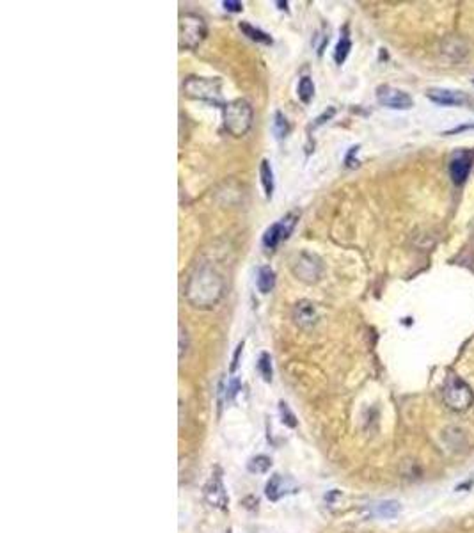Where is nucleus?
Masks as SVG:
<instances>
[{"mask_svg":"<svg viewBox=\"0 0 474 533\" xmlns=\"http://www.w3.org/2000/svg\"><path fill=\"white\" fill-rule=\"evenodd\" d=\"M224 293V280L223 275L214 271L212 266L203 265L199 266L187 283L185 288V297L194 308L208 310L214 308Z\"/></svg>","mask_w":474,"mask_h":533,"instance_id":"f257e3e1","label":"nucleus"},{"mask_svg":"<svg viewBox=\"0 0 474 533\" xmlns=\"http://www.w3.org/2000/svg\"><path fill=\"white\" fill-rule=\"evenodd\" d=\"M252 120V107L245 100H233L224 105V126L233 137L245 135L251 130Z\"/></svg>","mask_w":474,"mask_h":533,"instance_id":"f03ea898","label":"nucleus"},{"mask_svg":"<svg viewBox=\"0 0 474 533\" xmlns=\"http://www.w3.org/2000/svg\"><path fill=\"white\" fill-rule=\"evenodd\" d=\"M442 398L449 411L453 413H466L467 409L473 405L474 393L469 384L458 375H451L446 378L444 389H442Z\"/></svg>","mask_w":474,"mask_h":533,"instance_id":"7ed1b4c3","label":"nucleus"},{"mask_svg":"<svg viewBox=\"0 0 474 533\" xmlns=\"http://www.w3.org/2000/svg\"><path fill=\"white\" fill-rule=\"evenodd\" d=\"M185 95L214 105H223V80L221 78L188 77L183 82Z\"/></svg>","mask_w":474,"mask_h":533,"instance_id":"20e7f679","label":"nucleus"},{"mask_svg":"<svg viewBox=\"0 0 474 533\" xmlns=\"http://www.w3.org/2000/svg\"><path fill=\"white\" fill-rule=\"evenodd\" d=\"M206 23L199 14L185 13L180 18V47L194 50L205 41Z\"/></svg>","mask_w":474,"mask_h":533,"instance_id":"39448f33","label":"nucleus"},{"mask_svg":"<svg viewBox=\"0 0 474 533\" xmlns=\"http://www.w3.org/2000/svg\"><path fill=\"white\" fill-rule=\"evenodd\" d=\"M297 220H299V215L288 214L284 215L281 220L272 224V226L265 231V235H263V247L269 251L275 249L282 240H286V238L290 237L291 231H293L295 228V224H297Z\"/></svg>","mask_w":474,"mask_h":533,"instance_id":"423d86ee","label":"nucleus"},{"mask_svg":"<svg viewBox=\"0 0 474 533\" xmlns=\"http://www.w3.org/2000/svg\"><path fill=\"white\" fill-rule=\"evenodd\" d=\"M203 495H205V499L208 501V505H212L214 508H218V510H226L227 495L223 481V473H221V469L218 468H215L214 473L210 475L208 481L205 484V489H203Z\"/></svg>","mask_w":474,"mask_h":533,"instance_id":"0eeeda50","label":"nucleus"},{"mask_svg":"<svg viewBox=\"0 0 474 533\" xmlns=\"http://www.w3.org/2000/svg\"><path fill=\"white\" fill-rule=\"evenodd\" d=\"M324 265L321 260L311 253H300L297 262L293 263V272L299 280L306 281V283H315L320 280Z\"/></svg>","mask_w":474,"mask_h":533,"instance_id":"6e6552de","label":"nucleus"},{"mask_svg":"<svg viewBox=\"0 0 474 533\" xmlns=\"http://www.w3.org/2000/svg\"><path fill=\"white\" fill-rule=\"evenodd\" d=\"M376 100H379V104L387 109H393V111H409L412 104H414L409 93L391 86L379 87L376 89Z\"/></svg>","mask_w":474,"mask_h":533,"instance_id":"1a4fd4ad","label":"nucleus"},{"mask_svg":"<svg viewBox=\"0 0 474 533\" xmlns=\"http://www.w3.org/2000/svg\"><path fill=\"white\" fill-rule=\"evenodd\" d=\"M473 151L464 150L453 155V159L449 160V177H451L455 185H464V183H466L471 174V169H473Z\"/></svg>","mask_w":474,"mask_h":533,"instance_id":"9d476101","label":"nucleus"},{"mask_svg":"<svg viewBox=\"0 0 474 533\" xmlns=\"http://www.w3.org/2000/svg\"><path fill=\"white\" fill-rule=\"evenodd\" d=\"M297 490L295 481L290 477H282V475H273L269 481H267L265 495L270 501H279L282 496L291 495Z\"/></svg>","mask_w":474,"mask_h":533,"instance_id":"9b49d317","label":"nucleus"},{"mask_svg":"<svg viewBox=\"0 0 474 533\" xmlns=\"http://www.w3.org/2000/svg\"><path fill=\"white\" fill-rule=\"evenodd\" d=\"M428 100L437 105H444V107H462L467 104V95L462 91L453 89H430L427 93Z\"/></svg>","mask_w":474,"mask_h":533,"instance_id":"f8f14e48","label":"nucleus"},{"mask_svg":"<svg viewBox=\"0 0 474 533\" xmlns=\"http://www.w3.org/2000/svg\"><path fill=\"white\" fill-rule=\"evenodd\" d=\"M293 320L297 322V326L304 327V329H311L318 322L316 306L309 301H299L293 308Z\"/></svg>","mask_w":474,"mask_h":533,"instance_id":"ddd939ff","label":"nucleus"},{"mask_svg":"<svg viewBox=\"0 0 474 533\" xmlns=\"http://www.w3.org/2000/svg\"><path fill=\"white\" fill-rule=\"evenodd\" d=\"M256 284L261 293H270L273 286H275V272L270 266H261L260 271H258Z\"/></svg>","mask_w":474,"mask_h":533,"instance_id":"4468645a","label":"nucleus"},{"mask_svg":"<svg viewBox=\"0 0 474 533\" xmlns=\"http://www.w3.org/2000/svg\"><path fill=\"white\" fill-rule=\"evenodd\" d=\"M240 30H242L251 41H256V43H261V45H272V38H270L267 32H263L261 29H258V27L251 25V23L240 22Z\"/></svg>","mask_w":474,"mask_h":533,"instance_id":"2eb2a0df","label":"nucleus"},{"mask_svg":"<svg viewBox=\"0 0 474 533\" xmlns=\"http://www.w3.org/2000/svg\"><path fill=\"white\" fill-rule=\"evenodd\" d=\"M352 50V41H350V36H348V30H343V36L339 38L338 45H336V50H334V60H336V65L341 66L343 63L346 60V57H348V54H350Z\"/></svg>","mask_w":474,"mask_h":533,"instance_id":"dca6fc26","label":"nucleus"},{"mask_svg":"<svg viewBox=\"0 0 474 533\" xmlns=\"http://www.w3.org/2000/svg\"><path fill=\"white\" fill-rule=\"evenodd\" d=\"M260 177H261V185H263V190H265L267 198H272L273 194V172L272 168H270L269 160H261L260 163Z\"/></svg>","mask_w":474,"mask_h":533,"instance_id":"f3484780","label":"nucleus"},{"mask_svg":"<svg viewBox=\"0 0 474 533\" xmlns=\"http://www.w3.org/2000/svg\"><path fill=\"white\" fill-rule=\"evenodd\" d=\"M402 507L394 499H387V501H381V503L375 505V514L379 517H384V519H391V517H396L400 514Z\"/></svg>","mask_w":474,"mask_h":533,"instance_id":"a211bd4d","label":"nucleus"},{"mask_svg":"<svg viewBox=\"0 0 474 533\" xmlns=\"http://www.w3.org/2000/svg\"><path fill=\"white\" fill-rule=\"evenodd\" d=\"M272 468V459L267 455H256V457H252L251 460L247 462V469L251 471V473L254 475H263L267 473L269 469Z\"/></svg>","mask_w":474,"mask_h":533,"instance_id":"6ab92c4d","label":"nucleus"},{"mask_svg":"<svg viewBox=\"0 0 474 533\" xmlns=\"http://www.w3.org/2000/svg\"><path fill=\"white\" fill-rule=\"evenodd\" d=\"M272 132L278 139H284L288 133H290V123H288V120L284 117V114H282V112L278 111L275 114H273Z\"/></svg>","mask_w":474,"mask_h":533,"instance_id":"aec40b11","label":"nucleus"},{"mask_svg":"<svg viewBox=\"0 0 474 533\" xmlns=\"http://www.w3.org/2000/svg\"><path fill=\"white\" fill-rule=\"evenodd\" d=\"M297 95H299L300 102L308 105L309 102L315 96V84H313L311 77H302L299 82V87H297Z\"/></svg>","mask_w":474,"mask_h":533,"instance_id":"412c9836","label":"nucleus"},{"mask_svg":"<svg viewBox=\"0 0 474 533\" xmlns=\"http://www.w3.org/2000/svg\"><path fill=\"white\" fill-rule=\"evenodd\" d=\"M256 366H258V372H260V375L263 377V381H265V383H272L273 370H272V357H270V354L261 352Z\"/></svg>","mask_w":474,"mask_h":533,"instance_id":"4be33fe9","label":"nucleus"},{"mask_svg":"<svg viewBox=\"0 0 474 533\" xmlns=\"http://www.w3.org/2000/svg\"><path fill=\"white\" fill-rule=\"evenodd\" d=\"M279 413H281L282 423H284V425L291 427V429H295V427H297V420H295V414L291 413L286 402H279Z\"/></svg>","mask_w":474,"mask_h":533,"instance_id":"5701e85b","label":"nucleus"},{"mask_svg":"<svg viewBox=\"0 0 474 533\" xmlns=\"http://www.w3.org/2000/svg\"><path fill=\"white\" fill-rule=\"evenodd\" d=\"M223 5L226 11H229V13H238V11H242V9H244V4H242V2H238V0H224Z\"/></svg>","mask_w":474,"mask_h":533,"instance_id":"b1692460","label":"nucleus"},{"mask_svg":"<svg viewBox=\"0 0 474 533\" xmlns=\"http://www.w3.org/2000/svg\"><path fill=\"white\" fill-rule=\"evenodd\" d=\"M187 348H188V336H187V331L183 329V326L180 327V359H183V356L187 354Z\"/></svg>","mask_w":474,"mask_h":533,"instance_id":"393cba45","label":"nucleus"},{"mask_svg":"<svg viewBox=\"0 0 474 533\" xmlns=\"http://www.w3.org/2000/svg\"><path fill=\"white\" fill-rule=\"evenodd\" d=\"M240 389V381L238 378H231V383L227 384V398L233 400L235 398V395L238 393Z\"/></svg>","mask_w":474,"mask_h":533,"instance_id":"a878e982","label":"nucleus"},{"mask_svg":"<svg viewBox=\"0 0 474 533\" xmlns=\"http://www.w3.org/2000/svg\"><path fill=\"white\" fill-rule=\"evenodd\" d=\"M242 350H244V341H242V343H238V347H236L235 356H233V363H231V368H229L231 374H235V370L238 368V359H240V354H242Z\"/></svg>","mask_w":474,"mask_h":533,"instance_id":"bb28decb","label":"nucleus"},{"mask_svg":"<svg viewBox=\"0 0 474 533\" xmlns=\"http://www.w3.org/2000/svg\"><path fill=\"white\" fill-rule=\"evenodd\" d=\"M334 112H336V111H334L332 107L329 109V112H324V114H321V116L318 117V120H316V125H321V123H325V121H327V120H330V117L334 116Z\"/></svg>","mask_w":474,"mask_h":533,"instance_id":"cd10ccee","label":"nucleus"},{"mask_svg":"<svg viewBox=\"0 0 474 533\" xmlns=\"http://www.w3.org/2000/svg\"><path fill=\"white\" fill-rule=\"evenodd\" d=\"M279 5V9H288V2H275Z\"/></svg>","mask_w":474,"mask_h":533,"instance_id":"c85d7f7f","label":"nucleus"}]
</instances>
